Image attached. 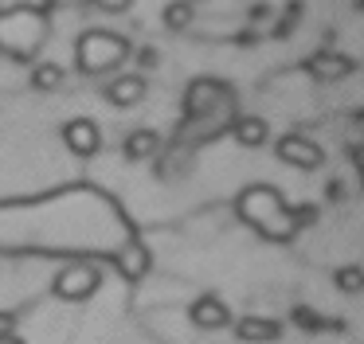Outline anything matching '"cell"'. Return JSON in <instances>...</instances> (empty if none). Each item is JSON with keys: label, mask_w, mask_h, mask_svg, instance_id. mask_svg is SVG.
<instances>
[{"label": "cell", "mask_w": 364, "mask_h": 344, "mask_svg": "<svg viewBox=\"0 0 364 344\" xmlns=\"http://www.w3.org/2000/svg\"><path fill=\"white\" fill-rule=\"evenodd\" d=\"M235 211H239L243 223H251L255 231H259L262 239H270V242H290L294 235H298V227L314 219V208L290 211L282 203V195H278L270 184H251L235 200Z\"/></svg>", "instance_id": "obj_1"}, {"label": "cell", "mask_w": 364, "mask_h": 344, "mask_svg": "<svg viewBox=\"0 0 364 344\" xmlns=\"http://www.w3.org/2000/svg\"><path fill=\"white\" fill-rule=\"evenodd\" d=\"M48 39V16L36 4H12L0 12V51L16 63H36Z\"/></svg>", "instance_id": "obj_2"}, {"label": "cell", "mask_w": 364, "mask_h": 344, "mask_svg": "<svg viewBox=\"0 0 364 344\" xmlns=\"http://www.w3.org/2000/svg\"><path fill=\"white\" fill-rule=\"evenodd\" d=\"M129 39L118 36V31L106 28H87L79 39H75V63H79L82 75H106V70H118L122 63L129 59Z\"/></svg>", "instance_id": "obj_3"}, {"label": "cell", "mask_w": 364, "mask_h": 344, "mask_svg": "<svg viewBox=\"0 0 364 344\" xmlns=\"http://www.w3.org/2000/svg\"><path fill=\"white\" fill-rule=\"evenodd\" d=\"M98 286H102V266L82 262V258L67 262L63 270L55 274V281H51L55 297H63V301H87V297L98 294Z\"/></svg>", "instance_id": "obj_4"}, {"label": "cell", "mask_w": 364, "mask_h": 344, "mask_svg": "<svg viewBox=\"0 0 364 344\" xmlns=\"http://www.w3.org/2000/svg\"><path fill=\"white\" fill-rule=\"evenodd\" d=\"M231 106V90L215 78H196L184 94V114L188 122H204V117H215V109H228Z\"/></svg>", "instance_id": "obj_5"}, {"label": "cell", "mask_w": 364, "mask_h": 344, "mask_svg": "<svg viewBox=\"0 0 364 344\" xmlns=\"http://www.w3.org/2000/svg\"><path fill=\"white\" fill-rule=\"evenodd\" d=\"M63 141L75 156H98V149H102V129H98L90 117H71V122L63 125Z\"/></svg>", "instance_id": "obj_6"}, {"label": "cell", "mask_w": 364, "mask_h": 344, "mask_svg": "<svg viewBox=\"0 0 364 344\" xmlns=\"http://www.w3.org/2000/svg\"><path fill=\"white\" fill-rule=\"evenodd\" d=\"M278 161L294 164V168H317V164H321V149L309 137H301V133H286V137L278 141Z\"/></svg>", "instance_id": "obj_7"}, {"label": "cell", "mask_w": 364, "mask_h": 344, "mask_svg": "<svg viewBox=\"0 0 364 344\" xmlns=\"http://www.w3.org/2000/svg\"><path fill=\"white\" fill-rule=\"evenodd\" d=\"M188 317H192V325H196V328H223V325H231L228 305H223L215 294L196 297V301H192V309H188Z\"/></svg>", "instance_id": "obj_8"}, {"label": "cell", "mask_w": 364, "mask_h": 344, "mask_svg": "<svg viewBox=\"0 0 364 344\" xmlns=\"http://www.w3.org/2000/svg\"><path fill=\"white\" fill-rule=\"evenodd\" d=\"M145 98V78L141 75H118L114 82H106V102L118 109L126 106H137Z\"/></svg>", "instance_id": "obj_9"}, {"label": "cell", "mask_w": 364, "mask_h": 344, "mask_svg": "<svg viewBox=\"0 0 364 344\" xmlns=\"http://www.w3.org/2000/svg\"><path fill=\"white\" fill-rule=\"evenodd\" d=\"M306 67H309V75H314L317 82H337V78H345L348 70H353V63H348L345 55H337V51H317Z\"/></svg>", "instance_id": "obj_10"}, {"label": "cell", "mask_w": 364, "mask_h": 344, "mask_svg": "<svg viewBox=\"0 0 364 344\" xmlns=\"http://www.w3.org/2000/svg\"><path fill=\"white\" fill-rule=\"evenodd\" d=\"M114 266H118V274L126 281H137V278H145V270H149V250H145L141 242H126V247L114 254Z\"/></svg>", "instance_id": "obj_11"}, {"label": "cell", "mask_w": 364, "mask_h": 344, "mask_svg": "<svg viewBox=\"0 0 364 344\" xmlns=\"http://www.w3.org/2000/svg\"><path fill=\"white\" fill-rule=\"evenodd\" d=\"M235 333H239V340L243 344H270V340H278V333H282V325L278 321H270V317H243L235 325Z\"/></svg>", "instance_id": "obj_12"}, {"label": "cell", "mask_w": 364, "mask_h": 344, "mask_svg": "<svg viewBox=\"0 0 364 344\" xmlns=\"http://www.w3.org/2000/svg\"><path fill=\"white\" fill-rule=\"evenodd\" d=\"M161 149V133L157 129H134L126 137V156L129 161H149V156H157Z\"/></svg>", "instance_id": "obj_13"}, {"label": "cell", "mask_w": 364, "mask_h": 344, "mask_svg": "<svg viewBox=\"0 0 364 344\" xmlns=\"http://www.w3.org/2000/svg\"><path fill=\"white\" fill-rule=\"evenodd\" d=\"M231 133H235V141L243 149H259L262 141H267V122H262V117H239L235 125H231Z\"/></svg>", "instance_id": "obj_14"}, {"label": "cell", "mask_w": 364, "mask_h": 344, "mask_svg": "<svg viewBox=\"0 0 364 344\" xmlns=\"http://www.w3.org/2000/svg\"><path fill=\"white\" fill-rule=\"evenodd\" d=\"M32 86L36 90H43V94H51V90H59V86H63V67H59V63H36L32 67Z\"/></svg>", "instance_id": "obj_15"}, {"label": "cell", "mask_w": 364, "mask_h": 344, "mask_svg": "<svg viewBox=\"0 0 364 344\" xmlns=\"http://www.w3.org/2000/svg\"><path fill=\"white\" fill-rule=\"evenodd\" d=\"M192 20H196V4H192V0H173V4L165 8V28L168 31H184Z\"/></svg>", "instance_id": "obj_16"}, {"label": "cell", "mask_w": 364, "mask_h": 344, "mask_svg": "<svg viewBox=\"0 0 364 344\" xmlns=\"http://www.w3.org/2000/svg\"><path fill=\"white\" fill-rule=\"evenodd\" d=\"M337 286L345 289V294H356V289L364 286V274L356 270V266H348V270H341V274H337Z\"/></svg>", "instance_id": "obj_17"}, {"label": "cell", "mask_w": 364, "mask_h": 344, "mask_svg": "<svg viewBox=\"0 0 364 344\" xmlns=\"http://www.w3.org/2000/svg\"><path fill=\"white\" fill-rule=\"evenodd\" d=\"M0 336H16V313L0 309Z\"/></svg>", "instance_id": "obj_18"}, {"label": "cell", "mask_w": 364, "mask_h": 344, "mask_svg": "<svg viewBox=\"0 0 364 344\" xmlns=\"http://www.w3.org/2000/svg\"><path fill=\"white\" fill-rule=\"evenodd\" d=\"M95 8H102V12H126L129 0H90Z\"/></svg>", "instance_id": "obj_19"}, {"label": "cell", "mask_w": 364, "mask_h": 344, "mask_svg": "<svg viewBox=\"0 0 364 344\" xmlns=\"http://www.w3.org/2000/svg\"><path fill=\"white\" fill-rule=\"evenodd\" d=\"M137 63H141V67H157V51H153V47H141V51H137Z\"/></svg>", "instance_id": "obj_20"}, {"label": "cell", "mask_w": 364, "mask_h": 344, "mask_svg": "<svg viewBox=\"0 0 364 344\" xmlns=\"http://www.w3.org/2000/svg\"><path fill=\"white\" fill-rule=\"evenodd\" d=\"M0 344H24L20 336H0Z\"/></svg>", "instance_id": "obj_21"}, {"label": "cell", "mask_w": 364, "mask_h": 344, "mask_svg": "<svg viewBox=\"0 0 364 344\" xmlns=\"http://www.w3.org/2000/svg\"><path fill=\"white\" fill-rule=\"evenodd\" d=\"M356 164H360V172H364V145L356 149Z\"/></svg>", "instance_id": "obj_22"}, {"label": "cell", "mask_w": 364, "mask_h": 344, "mask_svg": "<svg viewBox=\"0 0 364 344\" xmlns=\"http://www.w3.org/2000/svg\"><path fill=\"white\" fill-rule=\"evenodd\" d=\"M360 8H364V0H360Z\"/></svg>", "instance_id": "obj_23"}]
</instances>
